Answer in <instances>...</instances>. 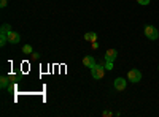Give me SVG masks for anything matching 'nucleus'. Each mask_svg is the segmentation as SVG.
Masks as SVG:
<instances>
[{"label": "nucleus", "mask_w": 159, "mask_h": 117, "mask_svg": "<svg viewBox=\"0 0 159 117\" xmlns=\"http://www.w3.org/2000/svg\"><path fill=\"white\" fill-rule=\"evenodd\" d=\"M91 74L94 79H102L103 74H105V67H103V63H96L94 67L91 68Z\"/></svg>", "instance_id": "nucleus-1"}, {"label": "nucleus", "mask_w": 159, "mask_h": 117, "mask_svg": "<svg viewBox=\"0 0 159 117\" xmlns=\"http://www.w3.org/2000/svg\"><path fill=\"white\" fill-rule=\"evenodd\" d=\"M145 35H147V38H150V40H157L159 38V32H157V29L154 27V25H147L145 27Z\"/></svg>", "instance_id": "nucleus-2"}, {"label": "nucleus", "mask_w": 159, "mask_h": 117, "mask_svg": "<svg viewBox=\"0 0 159 117\" xmlns=\"http://www.w3.org/2000/svg\"><path fill=\"white\" fill-rule=\"evenodd\" d=\"M127 81H130V82H134V84H137V82H140L142 81V73L139 71V70H130L129 73H127Z\"/></svg>", "instance_id": "nucleus-3"}, {"label": "nucleus", "mask_w": 159, "mask_h": 117, "mask_svg": "<svg viewBox=\"0 0 159 117\" xmlns=\"http://www.w3.org/2000/svg\"><path fill=\"white\" fill-rule=\"evenodd\" d=\"M8 43H11V44H18V43H21V35H19L18 32H15V30L8 32Z\"/></svg>", "instance_id": "nucleus-4"}, {"label": "nucleus", "mask_w": 159, "mask_h": 117, "mask_svg": "<svg viewBox=\"0 0 159 117\" xmlns=\"http://www.w3.org/2000/svg\"><path fill=\"white\" fill-rule=\"evenodd\" d=\"M126 86H127V81H124V77H116L115 79V82H113V87L116 89V90H124L126 89Z\"/></svg>", "instance_id": "nucleus-5"}, {"label": "nucleus", "mask_w": 159, "mask_h": 117, "mask_svg": "<svg viewBox=\"0 0 159 117\" xmlns=\"http://www.w3.org/2000/svg\"><path fill=\"white\" fill-rule=\"evenodd\" d=\"M96 63H97V62H96V59L92 57V56H86V57L83 59V65H84L86 68H92Z\"/></svg>", "instance_id": "nucleus-6"}, {"label": "nucleus", "mask_w": 159, "mask_h": 117, "mask_svg": "<svg viewBox=\"0 0 159 117\" xmlns=\"http://www.w3.org/2000/svg\"><path fill=\"white\" fill-rule=\"evenodd\" d=\"M116 56H118V51L116 49H108L107 52H105V60H107V62H115Z\"/></svg>", "instance_id": "nucleus-7"}, {"label": "nucleus", "mask_w": 159, "mask_h": 117, "mask_svg": "<svg viewBox=\"0 0 159 117\" xmlns=\"http://www.w3.org/2000/svg\"><path fill=\"white\" fill-rule=\"evenodd\" d=\"M97 38H99V36H97L96 32H88V33H84V40H86V41H91V43H92V41H97Z\"/></svg>", "instance_id": "nucleus-8"}, {"label": "nucleus", "mask_w": 159, "mask_h": 117, "mask_svg": "<svg viewBox=\"0 0 159 117\" xmlns=\"http://www.w3.org/2000/svg\"><path fill=\"white\" fill-rule=\"evenodd\" d=\"M10 79H11L10 76H2V77H0V87H2V89H8Z\"/></svg>", "instance_id": "nucleus-9"}, {"label": "nucleus", "mask_w": 159, "mask_h": 117, "mask_svg": "<svg viewBox=\"0 0 159 117\" xmlns=\"http://www.w3.org/2000/svg\"><path fill=\"white\" fill-rule=\"evenodd\" d=\"M8 32H11L10 24H3L2 27H0V33H7V35H8Z\"/></svg>", "instance_id": "nucleus-10"}, {"label": "nucleus", "mask_w": 159, "mask_h": 117, "mask_svg": "<svg viewBox=\"0 0 159 117\" xmlns=\"http://www.w3.org/2000/svg\"><path fill=\"white\" fill-rule=\"evenodd\" d=\"M22 52H24V54H32L34 49H32L30 44H24V46H22Z\"/></svg>", "instance_id": "nucleus-11"}, {"label": "nucleus", "mask_w": 159, "mask_h": 117, "mask_svg": "<svg viewBox=\"0 0 159 117\" xmlns=\"http://www.w3.org/2000/svg\"><path fill=\"white\" fill-rule=\"evenodd\" d=\"M103 67H105V70H113V62H107V60H105Z\"/></svg>", "instance_id": "nucleus-12"}, {"label": "nucleus", "mask_w": 159, "mask_h": 117, "mask_svg": "<svg viewBox=\"0 0 159 117\" xmlns=\"http://www.w3.org/2000/svg\"><path fill=\"white\" fill-rule=\"evenodd\" d=\"M102 115H103V117H111V115H113V112H111V111H103V112H102Z\"/></svg>", "instance_id": "nucleus-13"}, {"label": "nucleus", "mask_w": 159, "mask_h": 117, "mask_svg": "<svg viewBox=\"0 0 159 117\" xmlns=\"http://www.w3.org/2000/svg\"><path fill=\"white\" fill-rule=\"evenodd\" d=\"M8 5V0H0V8H5Z\"/></svg>", "instance_id": "nucleus-14"}, {"label": "nucleus", "mask_w": 159, "mask_h": 117, "mask_svg": "<svg viewBox=\"0 0 159 117\" xmlns=\"http://www.w3.org/2000/svg\"><path fill=\"white\" fill-rule=\"evenodd\" d=\"M139 5H148L150 3V0H137Z\"/></svg>", "instance_id": "nucleus-15"}, {"label": "nucleus", "mask_w": 159, "mask_h": 117, "mask_svg": "<svg viewBox=\"0 0 159 117\" xmlns=\"http://www.w3.org/2000/svg\"><path fill=\"white\" fill-rule=\"evenodd\" d=\"M99 48V44H97V41H92V49H97Z\"/></svg>", "instance_id": "nucleus-16"}, {"label": "nucleus", "mask_w": 159, "mask_h": 117, "mask_svg": "<svg viewBox=\"0 0 159 117\" xmlns=\"http://www.w3.org/2000/svg\"><path fill=\"white\" fill-rule=\"evenodd\" d=\"M30 56H32V59H38L40 57V54H37V52H32Z\"/></svg>", "instance_id": "nucleus-17"}, {"label": "nucleus", "mask_w": 159, "mask_h": 117, "mask_svg": "<svg viewBox=\"0 0 159 117\" xmlns=\"http://www.w3.org/2000/svg\"><path fill=\"white\" fill-rule=\"evenodd\" d=\"M157 70H159V68H157Z\"/></svg>", "instance_id": "nucleus-18"}]
</instances>
